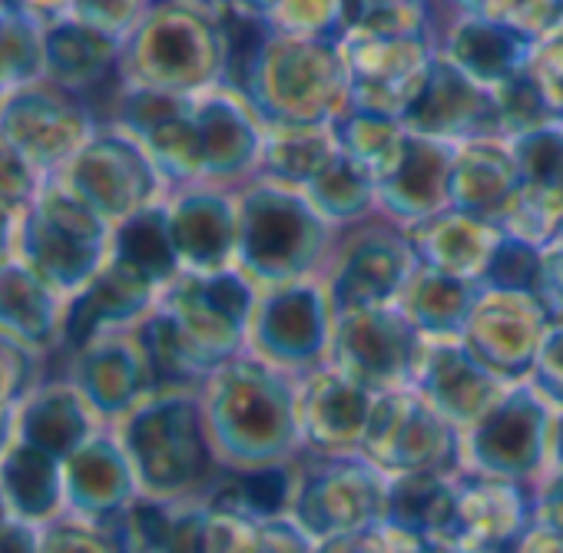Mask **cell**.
<instances>
[{"label": "cell", "instance_id": "1", "mask_svg": "<svg viewBox=\"0 0 563 553\" xmlns=\"http://www.w3.org/2000/svg\"><path fill=\"white\" fill-rule=\"evenodd\" d=\"M199 398L225 471L278 467L299 457V381L292 372L242 352L209 375Z\"/></svg>", "mask_w": 563, "mask_h": 553}, {"label": "cell", "instance_id": "2", "mask_svg": "<svg viewBox=\"0 0 563 553\" xmlns=\"http://www.w3.org/2000/svg\"><path fill=\"white\" fill-rule=\"evenodd\" d=\"M120 444L140 490L156 500H206L225 471L216 457L199 395H150L126 414Z\"/></svg>", "mask_w": 563, "mask_h": 553}, {"label": "cell", "instance_id": "3", "mask_svg": "<svg viewBox=\"0 0 563 553\" xmlns=\"http://www.w3.org/2000/svg\"><path fill=\"white\" fill-rule=\"evenodd\" d=\"M235 265L258 289L312 279V272L332 255V222L309 202L302 189L255 183L242 192Z\"/></svg>", "mask_w": 563, "mask_h": 553}, {"label": "cell", "instance_id": "4", "mask_svg": "<svg viewBox=\"0 0 563 553\" xmlns=\"http://www.w3.org/2000/svg\"><path fill=\"white\" fill-rule=\"evenodd\" d=\"M245 100L265 126L335 123L349 110V74L339 41L272 34Z\"/></svg>", "mask_w": 563, "mask_h": 553}, {"label": "cell", "instance_id": "5", "mask_svg": "<svg viewBox=\"0 0 563 553\" xmlns=\"http://www.w3.org/2000/svg\"><path fill=\"white\" fill-rule=\"evenodd\" d=\"M258 296V286L239 265H232L206 275L183 272L176 283L166 286L159 309L169 316L199 365L216 372L242 355Z\"/></svg>", "mask_w": 563, "mask_h": 553}, {"label": "cell", "instance_id": "6", "mask_svg": "<svg viewBox=\"0 0 563 553\" xmlns=\"http://www.w3.org/2000/svg\"><path fill=\"white\" fill-rule=\"evenodd\" d=\"M362 457L388 477L415 471L457 474L464 467V434L415 388H398L375 398Z\"/></svg>", "mask_w": 563, "mask_h": 553}, {"label": "cell", "instance_id": "7", "mask_svg": "<svg viewBox=\"0 0 563 553\" xmlns=\"http://www.w3.org/2000/svg\"><path fill=\"white\" fill-rule=\"evenodd\" d=\"M553 408L530 385H510L507 395L464 431V467L504 480L537 484L547 474Z\"/></svg>", "mask_w": 563, "mask_h": 553}, {"label": "cell", "instance_id": "8", "mask_svg": "<svg viewBox=\"0 0 563 553\" xmlns=\"http://www.w3.org/2000/svg\"><path fill=\"white\" fill-rule=\"evenodd\" d=\"M388 474L368 457H319L312 471L299 477L292 520L316 540L362 533L385 520Z\"/></svg>", "mask_w": 563, "mask_h": 553}, {"label": "cell", "instance_id": "9", "mask_svg": "<svg viewBox=\"0 0 563 553\" xmlns=\"http://www.w3.org/2000/svg\"><path fill=\"white\" fill-rule=\"evenodd\" d=\"M103 215L74 192H51L24 225L27 268L54 292H80L103 268Z\"/></svg>", "mask_w": 563, "mask_h": 553}, {"label": "cell", "instance_id": "10", "mask_svg": "<svg viewBox=\"0 0 563 553\" xmlns=\"http://www.w3.org/2000/svg\"><path fill=\"white\" fill-rule=\"evenodd\" d=\"M335 309L329 299V286L312 279L262 289L249 342L258 358L275 368L302 372L329 362L332 352Z\"/></svg>", "mask_w": 563, "mask_h": 553}, {"label": "cell", "instance_id": "11", "mask_svg": "<svg viewBox=\"0 0 563 553\" xmlns=\"http://www.w3.org/2000/svg\"><path fill=\"white\" fill-rule=\"evenodd\" d=\"M418 349L421 335L395 302L335 312L329 362L372 395L411 388Z\"/></svg>", "mask_w": 563, "mask_h": 553}, {"label": "cell", "instance_id": "12", "mask_svg": "<svg viewBox=\"0 0 563 553\" xmlns=\"http://www.w3.org/2000/svg\"><path fill=\"white\" fill-rule=\"evenodd\" d=\"M335 262L329 275L332 309H358V306H391L401 289L418 272V258L398 222H355L335 242Z\"/></svg>", "mask_w": 563, "mask_h": 553}, {"label": "cell", "instance_id": "13", "mask_svg": "<svg viewBox=\"0 0 563 553\" xmlns=\"http://www.w3.org/2000/svg\"><path fill=\"white\" fill-rule=\"evenodd\" d=\"M339 51L349 74V107L391 120L408 113L438 57L428 37L345 34Z\"/></svg>", "mask_w": 563, "mask_h": 553}, {"label": "cell", "instance_id": "14", "mask_svg": "<svg viewBox=\"0 0 563 553\" xmlns=\"http://www.w3.org/2000/svg\"><path fill=\"white\" fill-rule=\"evenodd\" d=\"M553 316L537 292L484 289L467 316L461 342L507 385L530 381Z\"/></svg>", "mask_w": 563, "mask_h": 553}, {"label": "cell", "instance_id": "15", "mask_svg": "<svg viewBox=\"0 0 563 553\" xmlns=\"http://www.w3.org/2000/svg\"><path fill=\"white\" fill-rule=\"evenodd\" d=\"M136 67L153 90H192L222 77L219 14H199L186 4H166L136 41Z\"/></svg>", "mask_w": 563, "mask_h": 553}, {"label": "cell", "instance_id": "16", "mask_svg": "<svg viewBox=\"0 0 563 553\" xmlns=\"http://www.w3.org/2000/svg\"><path fill=\"white\" fill-rule=\"evenodd\" d=\"M411 388L464 434L507 395L510 385L500 381L461 339H421Z\"/></svg>", "mask_w": 563, "mask_h": 553}, {"label": "cell", "instance_id": "17", "mask_svg": "<svg viewBox=\"0 0 563 553\" xmlns=\"http://www.w3.org/2000/svg\"><path fill=\"white\" fill-rule=\"evenodd\" d=\"M454 490H457L454 533H451L454 546H474L487 553L520 550L523 537L533 527L537 484L457 471Z\"/></svg>", "mask_w": 563, "mask_h": 553}, {"label": "cell", "instance_id": "18", "mask_svg": "<svg viewBox=\"0 0 563 553\" xmlns=\"http://www.w3.org/2000/svg\"><path fill=\"white\" fill-rule=\"evenodd\" d=\"M375 398L378 395L342 375L332 362L309 368L299 381L302 447L312 451L316 457L362 454Z\"/></svg>", "mask_w": 563, "mask_h": 553}, {"label": "cell", "instance_id": "19", "mask_svg": "<svg viewBox=\"0 0 563 553\" xmlns=\"http://www.w3.org/2000/svg\"><path fill=\"white\" fill-rule=\"evenodd\" d=\"M408 133L467 143L484 136H500V117L494 103V90L457 70L448 57H434L415 103L401 117Z\"/></svg>", "mask_w": 563, "mask_h": 553}, {"label": "cell", "instance_id": "20", "mask_svg": "<svg viewBox=\"0 0 563 553\" xmlns=\"http://www.w3.org/2000/svg\"><path fill=\"white\" fill-rule=\"evenodd\" d=\"M457 143L408 133L405 153L391 176L378 183V206L398 225H418L451 209V166Z\"/></svg>", "mask_w": 563, "mask_h": 553}, {"label": "cell", "instance_id": "21", "mask_svg": "<svg viewBox=\"0 0 563 553\" xmlns=\"http://www.w3.org/2000/svg\"><path fill=\"white\" fill-rule=\"evenodd\" d=\"M64 494L74 517L107 523L130 507L143 490L120 438L93 434L80 451L64 461Z\"/></svg>", "mask_w": 563, "mask_h": 553}, {"label": "cell", "instance_id": "22", "mask_svg": "<svg viewBox=\"0 0 563 553\" xmlns=\"http://www.w3.org/2000/svg\"><path fill=\"white\" fill-rule=\"evenodd\" d=\"M74 196H80L93 212L130 219L150 209L156 192L153 163L123 140H100L74 169Z\"/></svg>", "mask_w": 563, "mask_h": 553}, {"label": "cell", "instance_id": "23", "mask_svg": "<svg viewBox=\"0 0 563 553\" xmlns=\"http://www.w3.org/2000/svg\"><path fill=\"white\" fill-rule=\"evenodd\" d=\"M405 235L421 268L457 275V279L481 286L484 272L504 239V229L487 219L444 209L418 225H408Z\"/></svg>", "mask_w": 563, "mask_h": 553}, {"label": "cell", "instance_id": "24", "mask_svg": "<svg viewBox=\"0 0 563 553\" xmlns=\"http://www.w3.org/2000/svg\"><path fill=\"white\" fill-rule=\"evenodd\" d=\"M156 299V286H150L140 275H133L130 268H123L120 262L110 258V265H103L90 286H84L67 312L64 322V342L74 352L90 349L93 342H100V335L113 325L133 322L143 312H150Z\"/></svg>", "mask_w": 563, "mask_h": 553}, {"label": "cell", "instance_id": "25", "mask_svg": "<svg viewBox=\"0 0 563 553\" xmlns=\"http://www.w3.org/2000/svg\"><path fill=\"white\" fill-rule=\"evenodd\" d=\"M173 242L183 272H219L235 265L239 206L219 192H189L169 209Z\"/></svg>", "mask_w": 563, "mask_h": 553}, {"label": "cell", "instance_id": "26", "mask_svg": "<svg viewBox=\"0 0 563 553\" xmlns=\"http://www.w3.org/2000/svg\"><path fill=\"white\" fill-rule=\"evenodd\" d=\"M517 189L520 173L510 143H504L500 136L457 143V156L451 166V209L497 225Z\"/></svg>", "mask_w": 563, "mask_h": 553}, {"label": "cell", "instance_id": "27", "mask_svg": "<svg viewBox=\"0 0 563 553\" xmlns=\"http://www.w3.org/2000/svg\"><path fill=\"white\" fill-rule=\"evenodd\" d=\"M77 391L103 418L130 414L143 405L153 395V381L140 339H100L84 349L77 362Z\"/></svg>", "mask_w": 563, "mask_h": 553}, {"label": "cell", "instance_id": "28", "mask_svg": "<svg viewBox=\"0 0 563 553\" xmlns=\"http://www.w3.org/2000/svg\"><path fill=\"white\" fill-rule=\"evenodd\" d=\"M438 54L448 57L467 77H474L477 84L497 87V84L510 80L514 74L527 70L533 41L523 37L520 31H514L510 24H500V21L481 18V14H467L448 31L444 51H438Z\"/></svg>", "mask_w": 563, "mask_h": 553}, {"label": "cell", "instance_id": "29", "mask_svg": "<svg viewBox=\"0 0 563 553\" xmlns=\"http://www.w3.org/2000/svg\"><path fill=\"white\" fill-rule=\"evenodd\" d=\"M0 497L11 517H21L34 527L51 523L67 507L64 461L34 444L14 441L0 454Z\"/></svg>", "mask_w": 563, "mask_h": 553}, {"label": "cell", "instance_id": "30", "mask_svg": "<svg viewBox=\"0 0 563 553\" xmlns=\"http://www.w3.org/2000/svg\"><path fill=\"white\" fill-rule=\"evenodd\" d=\"M454 477L457 474H441V471H415V474L388 477V500H385L382 523L428 537L438 546L451 543L454 510H457Z\"/></svg>", "mask_w": 563, "mask_h": 553}, {"label": "cell", "instance_id": "31", "mask_svg": "<svg viewBox=\"0 0 563 553\" xmlns=\"http://www.w3.org/2000/svg\"><path fill=\"white\" fill-rule=\"evenodd\" d=\"M477 283L418 265L395 306L421 339H461L467 316L477 302Z\"/></svg>", "mask_w": 563, "mask_h": 553}, {"label": "cell", "instance_id": "32", "mask_svg": "<svg viewBox=\"0 0 563 553\" xmlns=\"http://www.w3.org/2000/svg\"><path fill=\"white\" fill-rule=\"evenodd\" d=\"M84 130V117L74 103L51 93H27L14 100L4 117V133L14 143V153L34 163L64 159Z\"/></svg>", "mask_w": 563, "mask_h": 553}, {"label": "cell", "instance_id": "33", "mask_svg": "<svg viewBox=\"0 0 563 553\" xmlns=\"http://www.w3.org/2000/svg\"><path fill=\"white\" fill-rule=\"evenodd\" d=\"M90 411L93 408L87 405V398L77 388H70V385L47 388L21 408L18 441L34 444V447L54 454L57 461H67L74 451H80L97 434Z\"/></svg>", "mask_w": 563, "mask_h": 553}, {"label": "cell", "instance_id": "34", "mask_svg": "<svg viewBox=\"0 0 563 553\" xmlns=\"http://www.w3.org/2000/svg\"><path fill=\"white\" fill-rule=\"evenodd\" d=\"M258 166L268 183L306 189L339 153L335 123H309V126H265Z\"/></svg>", "mask_w": 563, "mask_h": 553}, {"label": "cell", "instance_id": "35", "mask_svg": "<svg viewBox=\"0 0 563 553\" xmlns=\"http://www.w3.org/2000/svg\"><path fill=\"white\" fill-rule=\"evenodd\" d=\"M199 146H202V166L206 176H239L252 163H258L262 133L255 130L245 107H239L229 97H209L192 110Z\"/></svg>", "mask_w": 563, "mask_h": 553}, {"label": "cell", "instance_id": "36", "mask_svg": "<svg viewBox=\"0 0 563 553\" xmlns=\"http://www.w3.org/2000/svg\"><path fill=\"white\" fill-rule=\"evenodd\" d=\"M113 262L130 268L156 289H166L183 275V262L169 229V209L150 206L130 215L113 239Z\"/></svg>", "mask_w": 563, "mask_h": 553}, {"label": "cell", "instance_id": "37", "mask_svg": "<svg viewBox=\"0 0 563 553\" xmlns=\"http://www.w3.org/2000/svg\"><path fill=\"white\" fill-rule=\"evenodd\" d=\"M296 490L299 477L292 474V464L258 471H222L216 487L206 494V504L245 513L252 520H278L292 513Z\"/></svg>", "mask_w": 563, "mask_h": 553}, {"label": "cell", "instance_id": "38", "mask_svg": "<svg viewBox=\"0 0 563 553\" xmlns=\"http://www.w3.org/2000/svg\"><path fill=\"white\" fill-rule=\"evenodd\" d=\"M335 133H339L342 153L355 166H362L375 179V186L391 176V169L398 166L405 143H408V130L401 120L352 110V107L335 120Z\"/></svg>", "mask_w": 563, "mask_h": 553}, {"label": "cell", "instance_id": "39", "mask_svg": "<svg viewBox=\"0 0 563 553\" xmlns=\"http://www.w3.org/2000/svg\"><path fill=\"white\" fill-rule=\"evenodd\" d=\"M309 202L335 225H355L372 215L378 206V186L375 179L355 166L345 153H339L306 189Z\"/></svg>", "mask_w": 563, "mask_h": 553}, {"label": "cell", "instance_id": "40", "mask_svg": "<svg viewBox=\"0 0 563 553\" xmlns=\"http://www.w3.org/2000/svg\"><path fill=\"white\" fill-rule=\"evenodd\" d=\"M44 60L60 80L90 90L113 74V37L87 24H64L47 37Z\"/></svg>", "mask_w": 563, "mask_h": 553}, {"label": "cell", "instance_id": "41", "mask_svg": "<svg viewBox=\"0 0 563 553\" xmlns=\"http://www.w3.org/2000/svg\"><path fill=\"white\" fill-rule=\"evenodd\" d=\"M51 289L31 268L0 262V325H8L21 342L41 345L54 325Z\"/></svg>", "mask_w": 563, "mask_h": 553}, {"label": "cell", "instance_id": "42", "mask_svg": "<svg viewBox=\"0 0 563 553\" xmlns=\"http://www.w3.org/2000/svg\"><path fill=\"white\" fill-rule=\"evenodd\" d=\"M507 143L514 150L523 186L563 192V123L560 120L550 126L530 130L523 136H514Z\"/></svg>", "mask_w": 563, "mask_h": 553}, {"label": "cell", "instance_id": "43", "mask_svg": "<svg viewBox=\"0 0 563 553\" xmlns=\"http://www.w3.org/2000/svg\"><path fill=\"white\" fill-rule=\"evenodd\" d=\"M540 272H543V248L514 239L504 232L481 286L484 289H507V292H537L540 296Z\"/></svg>", "mask_w": 563, "mask_h": 553}, {"label": "cell", "instance_id": "44", "mask_svg": "<svg viewBox=\"0 0 563 553\" xmlns=\"http://www.w3.org/2000/svg\"><path fill=\"white\" fill-rule=\"evenodd\" d=\"M41 553H123L117 540L90 520H51L41 527Z\"/></svg>", "mask_w": 563, "mask_h": 553}, {"label": "cell", "instance_id": "45", "mask_svg": "<svg viewBox=\"0 0 563 553\" xmlns=\"http://www.w3.org/2000/svg\"><path fill=\"white\" fill-rule=\"evenodd\" d=\"M41 67V44L27 21H0V80H27Z\"/></svg>", "mask_w": 563, "mask_h": 553}, {"label": "cell", "instance_id": "46", "mask_svg": "<svg viewBox=\"0 0 563 553\" xmlns=\"http://www.w3.org/2000/svg\"><path fill=\"white\" fill-rule=\"evenodd\" d=\"M159 553H212V533H209V504H176L173 527L166 533V543Z\"/></svg>", "mask_w": 563, "mask_h": 553}, {"label": "cell", "instance_id": "47", "mask_svg": "<svg viewBox=\"0 0 563 553\" xmlns=\"http://www.w3.org/2000/svg\"><path fill=\"white\" fill-rule=\"evenodd\" d=\"M530 385L543 395V401L553 411H563V319L550 322L540 355L533 362Z\"/></svg>", "mask_w": 563, "mask_h": 553}, {"label": "cell", "instance_id": "48", "mask_svg": "<svg viewBox=\"0 0 563 553\" xmlns=\"http://www.w3.org/2000/svg\"><path fill=\"white\" fill-rule=\"evenodd\" d=\"M31 358L21 342L0 335V414H11L31 385Z\"/></svg>", "mask_w": 563, "mask_h": 553}, {"label": "cell", "instance_id": "49", "mask_svg": "<svg viewBox=\"0 0 563 553\" xmlns=\"http://www.w3.org/2000/svg\"><path fill=\"white\" fill-rule=\"evenodd\" d=\"M77 8H80V24L113 37L136 18L140 0H77Z\"/></svg>", "mask_w": 563, "mask_h": 553}, {"label": "cell", "instance_id": "50", "mask_svg": "<svg viewBox=\"0 0 563 553\" xmlns=\"http://www.w3.org/2000/svg\"><path fill=\"white\" fill-rule=\"evenodd\" d=\"M262 527H265V553H316V540L292 517L262 520Z\"/></svg>", "mask_w": 563, "mask_h": 553}, {"label": "cell", "instance_id": "51", "mask_svg": "<svg viewBox=\"0 0 563 553\" xmlns=\"http://www.w3.org/2000/svg\"><path fill=\"white\" fill-rule=\"evenodd\" d=\"M540 299L553 319H563V245L550 242L543 248V272H540Z\"/></svg>", "mask_w": 563, "mask_h": 553}, {"label": "cell", "instance_id": "52", "mask_svg": "<svg viewBox=\"0 0 563 553\" xmlns=\"http://www.w3.org/2000/svg\"><path fill=\"white\" fill-rule=\"evenodd\" d=\"M27 192H31V176H27L24 156L0 146V209L11 212V206L21 202Z\"/></svg>", "mask_w": 563, "mask_h": 553}, {"label": "cell", "instance_id": "53", "mask_svg": "<svg viewBox=\"0 0 563 553\" xmlns=\"http://www.w3.org/2000/svg\"><path fill=\"white\" fill-rule=\"evenodd\" d=\"M0 553H41V527L8 513L0 520Z\"/></svg>", "mask_w": 563, "mask_h": 553}, {"label": "cell", "instance_id": "54", "mask_svg": "<svg viewBox=\"0 0 563 553\" xmlns=\"http://www.w3.org/2000/svg\"><path fill=\"white\" fill-rule=\"evenodd\" d=\"M316 553H385V540H382V523L362 533H342V537H329L322 543H316Z\"/></svg>", "mask_w": 563, "mask_h": 553}, {"label": "cell", "instance_id": "55", "mask_svg": "<svg viewBox=\"0 0 563 553\" xmlns=\"http://www.w3.org/2000/svg\"><path fill=\"white\" fill-rule=\"evenodd\" d=\"M382 540H385V553H441V546L434 540L388 527V523H382Z\"/></svg>", "mask_w": 563, "mask_h": 553}, {"label": "cell", "instance_id": "56", "mask_svg": "<svg viewBox=\"0 0 563 553\" xmlns=\"http://www.w3.org/2000/svg\"><path fill=\"white\" fill-rule=\"evenodd\" d=\"M547 471H563V411H553V428H550V457Z\"/></svg>", "mask_w": 563, "mask_h": 553}, {"label": "cell", "instance_id": "57", "mask_svg": "<svg viewBox=\"0 0 563 553\" xmlns=\"http://www.w3.org/2000/svg\"><path fill=\"white\" fill-rule=\"evenodd\" d=\"M14 434H18V418H14V411H11V414H0V454H4V451L14 444Z\"/></svg>", "mask_w": 563, "mask_h": 553}, {"label": "cell", "instance_id": "58", "mask_svg": "<svg viewBox=\"0 0 563 553\" xmlns=\"http://www.w3.org/2000/svg\"><path fill=\"white\" fill-rule=\"evenodd\" d=\"M8 242H11V212L0 209V255H4Z\"/></svg>", "mask_w": 563, "mask_h": 553}, {"label": "cell", "instance_id": "59", "mask_svg": "<svg viewBox=\"0 0 563 553\" xmlns=\"http://www.w3.org/2000/svg\"><path fill=\"white\" fill-rule=\"evenodd\" d=\"M441 553H487V550H474V546H454V543H448V546H441Z\"/></svg>", "mask_w": 563, "mask_h": 553}, {"label": "cell", "instance_id": "60", "mask_svg": "<svg viewBox=\"0 0 563 553\" xmlns=\"http://www.w3.org/2000/svg\"><path fill=\"white\" fill-rule=\"evenodd\" d=\"M34 4H37V8H60L64 0H34Z\"/></svg>", "mask_w": 563, "mask_h": 553}, {"label": "cell", "instance_id": "61", "mask_svg": "<svg viewBox=\"0 0 563 553\" xmlns=\"http://www.w3.org/2000/svg\"><path fill=\"white\" fill-rule=\"evenodd\" d=\"M8 517V504H4V497H0V520Z\"/></svg>", "mask_w": 563, "mask_h": 553}]
</instances>
